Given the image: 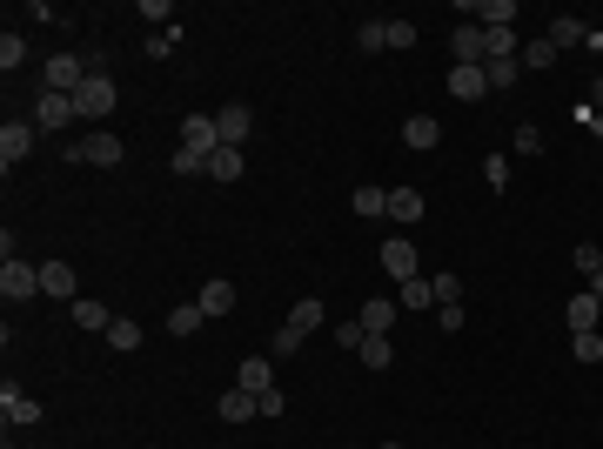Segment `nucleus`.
Listing matches in <instances>:
<instances>
[{"label": "nucleus", "mask_w": 603, "mask_h": 449, "mask_svg": "<svg viewBox=\"0 0 603 449\" xmlns=\"http://www.w3.org/2000/svg\"><path fill=\"white\" fill-rule=\"evenodd\" d=\"M0 295L7 302H27V295H41V262H0Z\"/></svg>", "instance_id": "nucleus-1"}, {"label": "nucleus", "mask_w": 603, "mask_h": 449, "mask_svg": "<svg viewBox=\"0 0 603 449\" xmlns=\"http://www.w3.org/2000/svg\"><path fill=\"white\" fill-rule=\"evenodd\" d=\"M108 108H114V81L108 74H88V81L74 88V114H81V121H101Z\"/></svg>", "instance_id": "nucleus-2"}, {"label": "nucleus", "mask_w": 603, "mask_h": 449, "mask_svg": "<svg viewBox=\"0 0 603 449\" xmlns=\"http://www.w3.org/2000/svg\"><path fill=\"white\" fill-rule=\"evenodd\" d=\"M67 161H88V168H114V161H121V135L94 128L88 141H74V148H67Z\"/></svg>", "instance_id": "nucleus-3"}, {"label": "nucleus", "mask_w": 603, "mask_h": 449, "mask_svg": "<svg viewBox=\"0 0 603 449\" xmlns=\"http://www.w3.org/2000/svg\"><path fill=\"white\" fill-rule=\"evenodd\" d=\"M382 275H389V282H416V242H409V235H389V242H382Z\"/></svg>", "instance_id": "nucleus-4"}, {"label": "nucleus", "mask_w": 603, "mask_h": 449, "mask_svg": "<svg viewBox=\"0 0 603 449\" xmlns=\"http://www.w3.org/2000/svg\"><path fill=\"white\" fill-rule=\"evenodd\" d=\"M181 148H188V155H215V148H222V128H215V114H188V121H181Z\"/></svg>", "instance_id": "nucleus-5"}, {"label": "nucleus", "mask_w": 603, "mask_h": 449, "mask_svg": "<svg viewBox=\"0 0 603 449\" xmlns=\"http://www.w3.org/2000/svg\"><path fill=\"white\" fill-rule=\"evenodd\" d=\"M34 135H41L34 121H7V128H0V168H7V175H14V161L34 155Z\"/></svg>", "instance_id": "nucleus-6"}, {"label": "nucleus", "mask_w": 603, "mask_h": 449, "mask_svg": "<svg viewBox=\"0 0 603 449\" xmlns=\"http://www.w3.org/2000/svg\"><path fill=\"white\" fill-rule=\"evenodd\" d=\"M0 416H7V429H34V423L47 416V409L34 403V396H21L14 382H7V389H0Z\"/></svg>", "instance_id": "nucleus-7"}, {"label": "nucleus", "mask_w": 603, "mask_h": 449, "mask_svg": "<svg viewBox=\"0 0 603 449\" xmlns=\"http://www.w3.org/2000/svg\"><path fill=\"white\" fill-rule=\"evenodd\" d=\"M41 81H47V94H74L81 81H88V61H74V54H54Z\"/></svg>", "instance_id": "nucleus-8"}, {"label": "nucleus", "mask_w": 603, "mask_h": 449, "mask_svg": "<svg viewBox=\"0 0 603 449\" xmlns=\"http://www.w3.org/2000/svg\"><path fill=\"white\" fill-rule=\"evenodd\" d=\"M215 128H222V148H242L248 128H255V108H248V101H228V108L215 114Z\"/></svg>", "instance_id": "nucleus-9"}, {"label": "nucleus", "mask_w": 603, "mask_h": 449, "mask_svg": "<svg viewBox=\"0 0 603 449\" xmlns=\"http://www.w3.org/2000/svg\"><path fill=\"white\" fill-rule=\"evenodd\" d=\"M449 47H456V68H483L490 34H483V27H456V34H449Z\"/></svg>", "instance_id": "nucleus-10"}, {"label": "nucleus", "mask_w": 603, "mask_h": 449, "mask_svg": "<svg viewBox=\"0 0 603 449\" xmlns=\"http://www.w3.org/2000/svg\"><path fill=\"white\" fill-rule=\"evenodd\" d=\"M67 121H81L74 114V94H41L34 101V128H67Z\"/></svg>", "instance_id": "nucleus-11"}, {"label": "nucleus", "mask_w": 603, "mask_h": 449, "mask_svg": "<svg viewBox=\"0 0 603 449\" xmlns=\"http://www.w3.org/2000/svg\"><path fill=\"white\" fill-rule=\"evenodd\" d=\"M41 295H61V302H81V282L67 262H41Z\"/></svg>", "instance_id": "nucleus-12"}, {"label": "nucleus", "mask_w": 603, "mask_h": 449, "mask_svg": "<svg viewBox=\"0 0 603 449\" xmlns=\"http://www.w3.org/2000/svg\"><path fill=\"white\" fill-rule=\"evenodd\" d=\"M235 389H248V396H268V389H275V369H268V356H248L242 369H235Z\"/></svg>", "instance_id": "nucleus-13"}, {"label": "nucleus", "mask_w": 603, "mask_h": 449, "mask_svg": "<svg viewBox=\"0 0 603 449\" xmlns=\"http://www.w3.org/2000/svg\"><path fill=\"white\" fill-rule=\"evenodd\" d=\"M402 141H409V148H436V141H443V121H436V114H409V121H402Z\"/></svg>", "instance_id": "nucleus-14"}, {"label": "nucleus", "mask_w": 603, "mask_h": 449, "mask_svg": "<svg viewBox=\"0 0 603 449\" xmlns=\"http://www.w3.org/2000/svg\"><path fill=\"white\" fill-rule=\"evenodd\" d=\"M597 315H603V302L590 289L583 295H570V309H563V322H570V336H583V329H597Z\"/></svg>", "instance_id": "nucleus-15"}, {"label": "nucleus", "mask_w": 603, "mask_h": 449, "mask_svg": "<svg viewBox=\"0 0 603 449\" xmlns=\"http://www.w3.org/2000/svg\"><path fill=\"white\" fill-rule=\"evenodd\" d=\"M449 94H456V101H483V94H490V74L483 68H449Z\"/></svg>", "instance_id": "nucleus-16"}, {"label": "nucleus", "mask_w": 603, "mask_h": 449, "mask_svg": "<svg viewBox=\"0 0 603 449\" xmlns=\"http://www.w3.org/2000/svg\"><path fill=\"white\" fill-rule=\"evenodd\" d=\"M322 322H329V309H322L315 295H302V302H295V309H289V329H295V336H302V342H309L315 329H322Z\"/></svg>", "instance_id": "nucleus-17"}, {"label": "nucleus", "mask_w": 603, "mask_h": 449, "mask_svg": "<svg viewBox=\"0 0 603 449\" xmlns=\"http://www.w3.org/2000/svg\"><path fill=\"white\" fill-rule=\"evenodd\" d=\"M222 423H248V416H262V396H248V389H228L222 403H215Z\"/></svg>", "instance_id": "nucleus-18"}, {"label": "nucleus", "mask_w": 603, "mask_h": 449, "mask_svg": "<svg viewBox=\"0 0 603 449\" xmlns=\"http://www.w3.org/2000/svg\"><path fill=\"white\" fill-rule=\"evenodd\" d=\"M362 329H369V336H389V322H396V302H389V295H369V302H362V315H356Z\"/></svg>", "instance_id": "nucleus-19"}, {"label": "nucleus", "mask_w": 603, "mask_h": 449, "mask_svg": "<svg viewBox=\"0 0 603 449\" xmlns=\"http://www.w3.org/2000/svg\"><path fill=\"white\" fill-rule=\"evenodd\" d=\"M389 222H423V188H389Z\"/></svg>", "instance_id": "nucleus-20"}, {"label": "nucleus", "mask_w": 603, "mask_h": 449, "mask_svg": "<svg viewBox=\"0 0 603 449\" xmlns=\"http://www.w3.org/2000/svg\"><path fill=\"white\" fill-rule=\"evenodd\" d=\"M583 41H590V27H583L577 14H557V21H550V47H557V54L563 47H583Z\"/></svg>", "instance_id": "nucleus-21"}, {"label": "nucleus", "mask_w": 603, "mask_h": 449, "mask_svg": "<svg viewBox=\"0 0 603 449\" xmlns=\"http://www.w3.org/2000/svg\"><path fill=\"white\" fill-rule=\"evenodd\" d=\"M195 302H201V315L215 322V315H228V309H235V289H228V282H201V295H195Z\"/></svg>", "instance_id": "nucleus-22"}, {"label": "nucleus", "mask_w": 603, "mask_h": 449, "mask_svg": "<svg viewBox=\"0 0 603 449\" xmlns=\"http://www.w3.org/2000/svg\"><path fill=\"white\" fill-rule=\"evenodd\" d=\"M349 208H356V215H389V188H376V181H362L356 195H349Z\"/></svg>", "instance_id": "nucleus-23"}, {"label": "nucleus", "mask_w": 603, "mask_h": 449, "mask_svg": "<svg viewBox=\"0 0 603 449\" xmlns=\"http://www.w3.org/2000/svg\"><path fill=\"white\" fill-rule=\"evenodd\" d=\"M208 181H242V148H215L208 155Z\"/></svg>", "instance_id": "nucleus-24"}, {"label": "nucleus", "mask_w": 603, "mask_h": 449, "mask_svg": "<svg viewBox=\"0 0 603 449\" xmlns=\"http://www.w3.org/2000/svg\"><path fill=\"white\" fill-rule=\"evenodd\" d=\"M356 356H362V369H376V376H382V369L396 362V342H389V336H369V342L356 349Z\"/></svg>", "instance_id": "nucleus-25"}, {"label": "nucleus", "mask_w": 603, "mask_h": 449, "mask_svg": "<svg viewBox=\"0 0 603 449\" xmlns=\"http://www.w3.org/2000/svg\"><path fill=\"white\" fill-rule=\"evenodd\" d=\"M108 342L121 349V356H128V349H141V322H134V315H114V322H108Z\"/></svg>", "instance_id": "nucleus-26"}, {"label": "nucleus", "mask_w": 603, "mask_h": 449, "mask_svg": "<svg viewBox=\"0 0 603 449\" xmlns=\"http://www.w3.org/2000/svg\"><path fill=\"white\" fill-rule=\"evenodd\" d=\"M201 322H208V315H201V302H175V309H168V329H175V336H195Z\"/></svg>", "instance_id": "nucleus-27"}, {"label": "nucleus", "mask_w": 603, "mask_h": 449, "mask_svg": "<svg viewBox=\"0 0 603 449\" xmlns=\"http://www.w3.org/2000/svg\"><path fill=\"white\" fill-rule=\"evenodd\" d=\"M516 61H523V74H530V68H550V61H557L550 34H543V41H523V47H516Z\"/></svg>", "instance_id": "nucleus-28"}, {"label": "nucleus", "mask_w": 603, "mask_h": 449, "mask_svg": "<svg viewBox=\"0 0 603 449\" xmlns=\"http://www.w3.org/2000/svg\"><path fill=\"white\" fill-rule=\"evenodd\" d=\"M396 302H402V309H436V282H423V275H416V282H402Z\"/></svg>", "instance_id": "nucleus-29"}, {"label": "nucleus", "mask_w": 603, "mask_h": 449, "mask_svg": "<svg viewBox=\"0 0 603 449\" xmlns=\"http://www.w3.org/2000/svg\"><path fill=\"white\" fill-rule=\"evenodd\" d=\"M74 322H81V329H101V336H108V322H114V315L101 309L94 295H81V302H74Z\"/></svg>", "instance_id": "nucleus-30"}, {"label": "nucleus", "mask_w": 603, "mask_h": 449, "mask_svg": "<svg viewBox=\"0 0 603 449\" xmlns=\"http://www.w3.org/2000/svg\"><path fill=\"white\" fill-rule=\"evenodd\" d=\"M490 34V54L483 61H516V27H483Z\"/></svg>", "instance_id": "nucleus-31"}, {"label": "nucleus", "mask_w": 603, "mask_h": 449, "mask_svg": "<svg viewBox=\"0 0 603 449\" xmlns=\"http://www.w3.org/2000/svg\"><path fill=\"white\" fill-rule=\"evenodd\" d=\"M483 74H490V88L503 94V88H516V81H523V61H483Z\"/></svg>", "instance_id": "nucleus-32"}, {"label": "nucleus", "mask_w": 603, "mask_h": 449, "mask_svg": "<svg viewBox=\"0 0 603 449\" xmlns=\"http://www.w3.org/2000/svg\"><path fill=\"white\" fill-rule=\"evenodd\" d=\"M356 47H362V54H382V47H389V21H362L356 27Z\"/></svg>", "instance_id": "nucleus-33"}, {"label": "nucleus", "mask_w": 603, "mask_h": 449, "mask_svg": "<svg viewBox=\"0 0 603 449\" xmlns=\"http://www.w3.org/2000/svg\"><path fill=\"white\" fill-rule=\"evenodd\" d=\"M570 356H577V362H603V336H597V329L570 336Z\"/></svg>", "instance_id": "nucleus-34"}, {"label": "nucleus", "mask_w": 603, "mask_h": 449, "mask_svg": "<svg viewBox=\"0 0 603 449\" xmlns=\"http://www.w3.org/2000/svg\"><path fill=\"white\" fill-rule=\"evenodd\" d=\"M483 27H516V0H483Z\"/></svg>", "instance_id": "nucleus-35"}, {"label": "nucleus", "mask_w": 603, "mask_h": 449, "mask_svg": "<svg viewBox=\"0 0 603 449\" xmlns=\"http://www.w3.org/2000/svg\"><path fill=\"white\" fill-rule=\"evenodd\" d=\"M21 61H27V41H21V34H0V68L14 74Z\"/></svg>", "instance_id": "nucleus-36"}, {"label": "nucleus", "mask_w": 603, "mask_h": 449, "mask_svg": "<svg viewBox=\"0 0 603 449\" xmlns=\"http://www.w3.org/2000/svg\"><path fill=\"white\" fill-rule=\"evenodd\" d=\"M483 181H490L496 195H503V188H510V161H503V155H490V161H483Z\"/></svg>", "instance_id": "nucleus-37"}, {"label": "nucleus", "mask_w": 603, "mask_h": 449, "mask_svg": "<svg viewBox=\"0 0 603 449\" xmlns=\"http://www.w3.org/2000/svg\"><path fill=\"white\" fill-rule=\"evenodd\" d=\"M429 282H436V302H443V309H449V302H463V282H456V275H429Z\"/></svg>", "instance_id": "nucleus-38"}, {"label": "nucleus", "mask_w": 603, "mask_h": 449, "mask_svg": "<svg viewBox=\"0 0 603 449\" xmlns=\"http://www.w3.org/2000/svg\"><path fill=\"white\" fill-rule=\"evenodd\" d=\"M389 47L409 54V47H416V21H389Z\"/></svg>", "instance_id": "nucleus-39"}, {"label": "nucleus", "mask_w": 603, "mask_h": 449, "mask_svg": "<svg viewBox=\"0 0 603 449\" xmlns=\"http://www.w3.org/2000/svg\"><path fill=\"white\" fill-rule=\"evenodd\" d=\"M335 342H342V349H362L369 329H362V322H335Z\"/></svg>", "instance_id": "nucleus-40"}, {"label": "nucleus", "mask_w": 603, "mask_h": 449, "mask_svg": "<svg viewBox=\"0 0 603 449\" xmlns=\"http://www.w3.org/2000/svg\"><path fill=\"white\" fill-rule=\"evenodd\" d=\"M268 349H275V356H282V362H289V356H295V349H302V336H295V329H289V322H282V329H275V342H268Z\"/></svg>", "instance_id": "nucleus-41"}, {"label": "nucleus", "mask_w": 603, "mask_h": 449, "mask_svg": "<svg viewBox=\"0 0 603 449\" xmlns=\"http://www.w3.org/2000/svg\"><path fill=\"white\" fill-rule=\"evenodd\" d=\"M577 269H583V275L603 269V248H597V242H577Z\"/></svg>", "instance_id": "nucleus-42"}, {"label": "nucleus", "mask_w": 603, "mask_h": 449, "mask_svg": "<svg viewBox=\"0 0 603 449\" xmlns=\"http://www.w3.org/2000/svg\"><path fill=\"white\" fill-rule=\"evenodd\" d=\"M536 148H543V128H530V121H523V128H516V155H536Z\"/></svg>", "instance_id": "nucleus-43"}, {"label": "nucleus", "mask_w": 603, "mask_h": 449, "mask_svg": "<svg viewBox=\"0 0 603 449\" xmlns=\"http://www.w3.org/2000/svg\"><path fill=\"white\" fill-rule=\"evenodd\" d=\"M175 175H208V161L188 155V148H175Z\"/></svg>", "instance_id": "nucleus-44"}, {"label": "nucleus", "mask_w": 603, "mask_h": 449, "mask_svg": "<svg viewBox=\"0 0 603 449\" xmlns=\"http://www.w3.org/2000/svg\"><path fill=\"white\" fill-rule=\"evenodd\" d=\"M590 295H597V302H603V269H597V275H590Z\"/></svg>", "instance_id": "nucleus-45"}, {"label": "nucleus", "mask_w": 603, "mask_h": 449, "mask_svg": "<svg viewBox=\"0 0 603 449\" xmlns=\"http://www.w3.org/2000/svg\"><path fill=\"white\" fill-rule=\"evenodd\" d=\"M382 449H402V443H382Z\"/></svg>", "instance_id": "nucleus-46"}]
</instances>
